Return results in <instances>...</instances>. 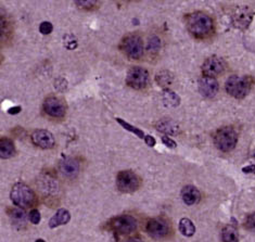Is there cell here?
<instances>
[{
    "label": "cell",
    "mask_w": 255,
    "mask_h": 242,
    "mask_svg": "<svg viewBox=\"0 0 255 242\" xmlns=\"http://www.w3.org/2000/svg\"><path fill=\"white\" fill-rule=\"evenodd\" d=\"M186 24L192 35L199 38L209 36L214 28L213 20L203 12L191 13L186 18Z\"/></svg>",
    "instance_id": "6da1fadb"
},
{
    "label": "cell",
    "mask_w": 255,
    "mask_h": 242,
    "mask_svg": "<svg viewBox=\"0 0 255 242\" xmlns=\"http://www.w3.org/2000/svg\"><path fill=\"white\" fill-rule=\"evenodd\" d=\"M10 198L13 204L22 210L31 209L37 202L35 192L24 182H18L12 187Z\"/></svg>",
    "instance_id": "7a4b0ae2"
},
{
    "label": "cell",
    "mask_w": 255,
    "mask_h": 242,
    "mask_svg": "<svg viewBox=\"0 0 255 242\" xmlns=\"http://www.w3.org/2000/svg\"><path fill=\"white\" fill-rule=\"evenodd\" d=\"M226 91L234 98L242 99L252 88V81L248 76H230L226 81Z\"/></svg>",
    "instance_id": "3957f363"
},
{
    "label": "cell",
    "mask_w": 255,
    "mask_h": 242,
    "mask_svg": "<svg viewBox=\"0 0 255 242\" xmlns=\"http://www.w3.org/2000/svg\"><path fill=\"white\" fill-rule=\"evenodd\" d=\"M238 141V134L233 127L218 129L214 136L215 146L223 152H229L235 149Z\"/></svg>",
    "instance_id": "277c9868"
},
{
    "label": "cell",
    "mask_w": 255,
    "mask_h": 242,
    "mask_svg": "<svg viewBox=\"0 0 255 242\" xmlns=\"http://www.w3.org/2000/svg\"><path fill=\"white\" fill-rule=\"evenodd\" d=\"M108 228L118 235L132 234L137 228V221L132 215H119L113 217L107 224Z\"/></svg>",
    "instance_id": "5b68a950"
},
{
    "label": "cell",
    "mask_w": 255,
    "mask_h": 242,
    "mask_svg": "<svg viewBox=\"0 0 255 242\" xmlns=\"http://www.w3.org/2000/svg\"><path fill=\"white\" fill-rule=\"evenodd\" d=\"M121 49L129 59L138 60L143 55V42L138 35L131 34L124 38L121 43Z\"/></svg>",
    "instance_id": "8992f818"
},
{
    "label": "cell",
    "mask_w": 255,
    "mask_h": 242,
    "mask_svg": "<svg viewBox=\"0 0 255 242\" xmlns=\"http://www.w3.org/2000/svg\"><path fill=\"white\" fill-rule=\"evenodd\" d=\"M140 178L132 171H123L118 174L117 186L123 193H133L140 187Z\"/></svg>",
    "instance_id": "52a82bcc"
},
{
    "label": "cell",
    "mask_w": 255,
    "mask_h": 242,
    "mask_svg": "<svg viewBox=\"0 0 255 242\" xmlns=\"http://www.w3.org/2000/svg\"><path fill=\"white\" fill-rule=\"evenodd\" d=\"M149 72L140 66H134L128 71L126 83L134 89H143L149 84Z\"/></svg>",
    "instance_id": "ba28073f"
},
{
    "label": "cell",
    "mask_w": 255,
    "mask_h": 242,
    "mask_svg": "<svg viewBox=\"0 0 255 242\" xmlns=\"http://www.w3.org/2000/svg\"><path fill=\"white\" fill-rule=\"evenodd\" d=\"M45 113L54 119H62L66 113V108L63 101L57 97H49L42 104Z\"/></svg>",
    "instance_id": "9c48e42d"
},
{
    "label": "cell",
    "mask_w": 255,
    "mask_h": 242,
    "mask_svg": "<svg viewBox=\"0 0 255 242\" xmlns=\"http://www.w3.org/2000/svg\"><path fill=\"white\" fill-rule=\"evenodd\" d=\"M225 70V62L219 57H210L204 61V63L202 64V73L205 77H213L215 79L216 76L222 74Z\"/></svg>",
    "instance_id": "30bf717a"
},
{
    "label": "cell",
    "mask_w": 255,
    "mask_h": 242,
    "mask_svg": "<svg viewBox=\"0 0 255 242\" xmlns=\"http://www.w3.org/2000/svg\"><path fill=\"white\" fill-rule=\"evenodd\" d=\"M32 142L40 149H52L56 144L54 135L47 129H36L32 133Z\"/></svg>",
    "instance_id": "8fae6325"
},
{
    "label": "cell",
    "mask_w": 255,
    "mask_h": 242,
    "mask_svg": "<svg viewBox=\"0 0 255 242\" xmlns=\"http://www.w3.org/2000/svg\"><path fill=\"white\" fill-rule=\"evenodd\" d=\"M148 234L155 239H162L167 236L170 231V226L162 219H153L148 222L146 226Z\"/></svg>",
    "instance_id": "7c38bea8"
},
{
    "label": "cell",
    "mask_w": 255,
    "mask_h": 242,
    "mask_svg": "<svg viewBox=\"0 0 255 242\" xmlns=\"http://www.w3.org/2000/svg\"><path fill=\"white\" fill-rule=\"evenodd\" d=\"M199 91L205 98H213L218 93V83L213 77L203 76L199 81Z\"/></svg>",
    "instance_id": "4fadbf2b"
},
{
    "label": "cell",
    "mask_w": 255,
    "mask_h": 242,
    "mask_svg": "<svg viewBox=\"0 0 255 242\" xmlns=\"http://www.w3.org/2000/svg\"><path fill=\"white\" fill-rule=\"evenodd\" d=\"M117 122H118L119 125H121L122 127H124V129H126L127 132H131V133H133L134 135H136V136H137L138 138L142 139L143 141L146 142L149 147H155V146H156V142H157L156 139L153 138L152 136H150V135H146V134H144V133L142 132V130H140V129L137 128V127H135L134 125H131L129 123H127L126 121H124V120H122V119H118H118H117Z\"/></svg>",
    "instance_id": "5bb4252c"
},
{
    "label": "cell",
    "mask_w": 255,
    "mask_h": 242,
    "mask_svg": "<svg viewBox=\"0 0 255 242\" xmlns=\"http://www.w3.org/2000/svg\"><path fill=\"white\" fill-rule=\"evenodd\" d=\"M60 172L62 175L66 178H74L78 175L79 173V163L73 158H69L63 160L60 163Z\"/></svg>",
    "instance_id": "9a60e30c"
},
{
    "label": "cell",
    "mask_w": 255,
    "mask_h": 242,
    "mask_svg": "<svg viewBox=\"0 0 255 242\" xmlns=\"http://www.w3.org/2000/svg\"><path fill=\"white\" fill-rule=\"evenodd\" d=\"M7 213L9 217H10L12 224L17 226L19 229L22 228V227H25L26 214L22 209H19V207H10V209L7 210Z\"/></svg>",
    "instance_id": "2e32d148"
},
{
    "label": "cell",
    "mask_w": 255,
    "mask_h": 242,
    "mask_svg": "<svg viewBox=\"0 0 255 242\" xmlns=\"http://www.w3.org/2000/svg\"><path fill=\"white\" fill-rule=\"evenodd\" d=\"M200 192L194 186H186L181 190V198L187 205H194L200 200Z\"/></svg>",
    "instance_id": "e0dca14e"
},
{
    "label": "cell",
    "mask_w": 255,
    "mask_h": 242,
    "mask_svg": "<svg viewBox=\"0 0 255 242\" xmlns=\"http://www.w3.org/2000/svg\"><path fill=\"white\" fill-rule=\"evenodd\" d=\"M71 220L70 212L65 209L58 210L56 214L51 217L49 221V227L50 228H57V227L65 225Z\"/></svg>",
    "instance_id": "ac0fdd59"
},
{
    "label": "cell",
    "mask_w": 255,
    "mask_h": 242,
    "mask_svg": "<svg viewBox=\"0 0 255 242\" xmlns=\"http://www.w3.org/2000/svg\"><path fill=\"white\" fill-rule=\"evenodd\" d=\"M252 13L248 8L239 9V10H237L235 13L234 22H235L237 26L243 28L249 26V24L252 21Z\"/></svg>",
    "instance_id": "d6986e66"
},
{
    "label": "cell",
    "mask_w": 255,
    "mask_h": 242,
    "mask_svg": "<svg viewBox=\"0 0 255 242\" xmlns=\"http://www.w3.org/2000/svg\"><path fill=\"white\" fill-rule=\"evenodd\" d=\"M16 154V146L11 139L0 138V159H10Z\"/></svg>",
    "instance_id": "ffe728a7"
},
{
    "label": "cell",
    "mask_w": 255,
    "mask_h": 242,
    "mask_svg": "<svg viewBox=\"0 0 255 242\" xmlns=\"http://www.w3.org/2000/svg\"><path fill=\"white\" fill-rule=\"evenodd\" d=\"M222 238L224 242H239V235L237 228L232 225L226 226L222 232Z\"/></svg>",
    "instance_id": "44dd1931"
},
{
    "label": "cell",
    "mask_w": 255,
    "mask_h": 242,
    "mask_svg": "<svg viewBox=\"0 0 255 242\" xmlns=\"http://www.w3.org/2000/svg\"><path fill=\"white\" fill-rule=\"evenodd\" d=\"M10 33H11L10 22L8 21L7 18H4L3 16H0V43L4 42L8 40Z\"/></svg>",
    "instance_id": "7402d4cb"
},
{
    "label": "cell",
    "mask_w": 255,
    "mask_h": 242,
    "mask_svg": "<svg viewBox=\"0 0 255 242\" xmlns=\"http://www.w3.org/2000/svg\"><path fill=\"white\" fill-rule=\"evenodd\" d=\"M179 230L186 237H192L196 232V227L189 219H181L179 222Z\"/></svg>",
    "instance_id": "603a6c76"
},
{
    "label": "cell",
    "mask_w": 255,
    "mask_h": 242,
    "mask_svg": "<svg viewBox=\"0 0 255 242\" xmlns=\"http://www.w3.org/2000/svg\"><path fill=\"white\" fill-rule=\"evenodd\" d=\"M156 81L160 86L166 87V86H170L173 83V76L168 73V72L163 71L161 73H158L157 76H156Z\"/></svg>",
    "instance_id": "cb8c5ba5"
},
{
    "label": "cell",
    "mask_w": 255,
    "mask_h": 242,
    "mask_svg": "<svg viewBox=\"0 0 255 242\" xmlns=\"http://www.w3.org/2000/svg\"><path fill=\"white\" fill-rule=\"evenodd\" d=\"M76 6L79 9H83V10H94V9H97V7L100 4L99 1H76Z\"/></svg>",
    "instance_id": "d4e9b609"
},
{
    "label": "cell",
    "mask_w": 255,
    "mask_h": 242,
    "mask_svg": "<svg viewBox=\"0 0 255 242\" xmlns=\"http://www.w3.org/2000/svg\"><path fill=\"white\" fill-rule=\"evenodd\" d=\"M161 47V41L158 40V37L153 36L150 38V40L148 42V49L150 52H157Z\"/></svg>",
    "instance_id": "484cf974"
},
{
    "label": "cell",
    "mask_w": 255,
    "mask_h": 242,
    "mask_svg": "<svg viewBox=\"0 0 255 242\" xmlns=\"http://www.w3.org/2000/svg\"><path fill=\"white\" fill-rule=\"evenodd\" d=\"M52 30H54V26L50 22H42L39 25V32L42 35H49Z\"/></svg>",
    "instance_id": "4316f807"
},
{
    "label": "cell",
    "mask_w": 255,
    "mask_h": 242,
    "mask_svg": "<svg viewBox=\"0 0 255 242\" xmlns=\"http://www.w3.org/2000/svg\"><path fill=\"white\" fill-rule=\"evenodd\" d=\"M28 217H30V221L31 222H33V224H39L40 222V220H41V216H40V213L38 210L36 209H33L31 212H30V215H28Z\"/></svg>",
    "instance_id": "83f0119b"
},
{
    "label": "cell",
    "mask_w": 255,
    "mask_h": 242,
    "mask_svg": "<svg viewBox=\"0 0 255 242\" xmlns=\"http://www.w3.org/2000/svg\"><path fill=\"white\" fill-rule=\"evenodd\" d=\"M245 227H247L250 231H255V212L247 217V221H245Z\"/></svg>",
    "instance_id": "f1b7e54d"
},
{
    "label": "cell",
    "mask_w": 255,
    "mask_h": 242,
    "mask_svg": "<svg viewBox=\"0 0 255 242\" xmlns=\"http://www.w3.org/2000/svg\"><path fill=\"white\" fill-rule=\"evenodd\" d=\"M162 142L164 143L165 146L168 147V148H175L176 147V142L174 141V140L171 139V138H168L166 136H164V137L162 138Z\"/></svg>",
    "instance_id": "f546056e"
},
{
    "label": "cell",
    "mask_w": 255,
    "mask_h": 242,
    "mask_svg": "<svg viewBox=\"0 0 255 242\" xmlns=\"http://www.w3.org/2000/svg\"><path fill=\"white\" fill-rule=\"evenodd\" d=\"M21 110H22L21 106H12V108L8 110V113L10 115H17L21 112Z\"/></svg>",
    "instance_id": "4dcf8cb0"
},
{
    "label": "cell",
    "mask_w": 255,
    "mask_h": 242,
    "mask_svg": "<svg viewBox=\"0 0 255 242\" xmlns=\"http://www.w3.org/2000/svg\"><path fill=\"white\" fill-rule=\"evenodd\" d=\"M242 171H243L244 173H252V172L255 171V165H249V166H247V167L242 168Z\"/></svg>",
    "instance_id": "1f68e13d"
},
{
    "label": "cell",
    "mask_w": 255,
    "mask_h": 242,
    "mask_svg": "<svg viewBox=\"0 0 255 242\" xmlns=\"http://www.w3.org/2000/svg\"><path fill=\"white\" fill-rule=\"evenodd\" d=\"M126 242H143V240L141 238H139V237H133V238L127 240Z\"/></svg>",
    "instance_id": "d6a6232c"
},
{
    "label": "cell",
    "mask_w": 255,
    "mask_h": 242,
    "mask_svg": "<svg viewBox=\"0 0 255 242\" xmlns=\"http://www.w3.org/2000/svg\"><path fill=\"white\" fill-rule=\"evenodd\" d=\"M35 242H46L44 239H37Z\"/></svg>",
    "instance_id": "836d02e7"
},
{
    "label": "cell",
    "mask_w": 255,
    "mask_h": 242,
    "mask_svg": "<svg viewBox=\"0 0 255 242\" xmlns=\"http://www.w3.org/2000/svg\"><path fill=\"white\" fill-rule=\"evenodd\" d=\"M252 158L254 159V161H255V150H254V151H253V153H252Z\"/></svg>",
    "instance_id": "e575fe53"
}]
</instances>
